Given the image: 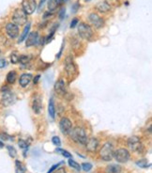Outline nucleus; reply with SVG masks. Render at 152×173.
Wrapping results in <instances>:
<instances>
[{
	"label": "nucleus",
	"instance_id": "nucleus-1",
	"mask_svg": "<svg viewBox=\"0 0 152 173\" xmlns=\"http://www.w3.org/2000/svg\"><path fill=\"white\" fill-rule=\"evenodd\" d=\"M69 135L71 136V138L74 141V142L81 144V145H86L87 141L88 139L87 137L86 131L82 127H75L74 129H72Z\"/></svg>",
	"mask_w": 152,
	"mask_h": 173
},
{
	"label": "nucleus",
	"instance_id": "nucleus-2",
	"mask_svg": "<svg viewBox=\"0 0 152 173\" xmlns=\"http://www.w3.org/2000/svg\"><path fill=\"white\" fill-rule=\"evenodd\" d=\"M13 24L16 26H24L27 22V14L24 11L23 9H16L12 15Z\"/></svg>",
	"mask_w": 152,
	"mask_h": 173
},
{
	"label": "nucleus",
	"instance_id": "nucleus-3",
	"mask_svg": "<svg viewBox=\"0 0 152 173\" xmlns=\"http://www.w3.org/2000/svg\"><path fill=\"white\" fill-rule=\"evenodd\" d=\"M128 146L134 153H141L144 151V146L138 137L132 136L128 139Z\"/></svg>",
	"mask_w": 152,
	"mask_h": 173
},
{
	"label": "nucleus",
	"instance_id": "nucleus-4",
	"mask_svg": "<svg viewBox=\"0 0 152 173\" xmlns=\"http://www.w3.org/2000/svg\"><path fill=\"white\" fill-rule=\"evenodd\" d=\"M100 155L104 161H111L114 158V148L110 142L105 143L100 151Z\"/></svg>",
	"mask_w": 152,
	"mask_h": 173
},
{
	"label": "nucleus",
	"instance_id": "nucleus-5",
	"mask_svg": "<svg viewBox=\"0 0 152 173\" xmlns=\"http://www.w3.org/2000/svg\"><path fill=\"white\" fill-rule=\"evenodd\" d=\"M78 33L81 38H83L84 40L90 41L91 38L93 37V31L87 24L86 23H81L78 27Z\"/></svg>",
	"mask_w": 152,
	"mask_h": 173
},
{
	"label": "nucleus",
	"instance_id": "nucleus-6",
	"mask_svg": "<svg viewBox=\"0 0 152 173\" xmlns=\"http://www.w3.org/2000/svg\"><path fill=\"white\" fill-rule=\"evenodd\" d=\"M114 158L118 163H126L130 159V153L127 149H117L114 152Z\"/></svg>",
	"mask_w": 152,
	"mask_h": 173
},
{
	"label": "nucleus",
	"instance_id": "nucleus-7",
	"mask_svg": "<svg viewBox=\"0 0 152 173\" xmlns=\"http://www.w3.org/2000/svg\"><path fill=\"white\" fill-rule=\"evenodd\" d=\"M15 100H16V99H15V95L10 90L3 91L1 102H2V105L4 106H10V105H11L12 104H14Z\"/></svg>",
	"mask_w": 152,
	"mask_h": 173
},
{
	"label": "nucleus",
	"instance_id": "nucleus-8",
	"mask_svg": "<svg viewBox=\"0 0 152 173\" xmlns=\"http://www.w3.org/2000/svg\"><path fill=\"white\" fill-rule=\"evenodd\" d=\"M22 6H23V10H24V11L27 15L32 14L37 9L36 0H23Z\"/></svg>",
	"mask_w": 152,
	"mask_h": 173
},
{
	"label": "nucleus",
	"instance_id": "nucleus-9",
	"mask_svg": "<svg viewBox=\"0 0 152 173\" xmlns=\"http://www.w3.org/2000/svg\"><path fill=\"white\" fill-rule=\"evenodd\" d=\"M59 128L62 134L69 135L71 131L72 130V123L68 118H62L61 121H59Z\"/></svg>",
	"mask_w": 152,
	"mask_h": 173
},
{
	"label": "nucleus",
	"instance_id": "nucleus-10",
	"mask_svg": "<svg viewBox=\"0 0 152 173\" xmlns=\"http://www.w3.org/2000/svg\"><path fill=\"white\" fill-rule=\"evenodd\" d=\"M6 32L10 38L15 39L19 35V27L13 23H9L6 26Z\"/></svg>",
	"mask_w": 152,
	"mask_h": 173
},
{
	"label": "nucleus",
	"instance_id": "nucleus-11",
	"mask_svg": "<svg viewBox=\"0 0 152 173\" xmlns=\"http://www.w3.org/2000/svg\"><path fill=\"white\" fill-rule=\"evenodd\" d=\"M88 20L92 26H94L96 28H101L104 25V21L102 17H100L97 13H91L88 17Z\"/></svg>",
	"mask_w": 152,
	"mask_h": 173
},
{
	"label": "nucleus",
	"instance_id": "nucleus-12",
	"mask_svg": "<svg viewBox=\"0 0 152 173\" xmlns=\"http://www.w3.org/2000/svg\"><path fill=\"white\" fill-rule=\"evenodd\" d=\"M65 68H66V72L68 74L69 76H72L75 73H76V67L73 63V61L71 59V57H68L66 58V61H65Z\"/></svg>",
	"mask_w": 152,
	"mask_h": 173
},
{
	"label": "nucleus",
	"instance_id": "nucleus-13",
	"mask_svg": "<svg viewBox=\"0 0 152 173\" xmlns=\"http://www.w3.org/2000/svg\"><path fill=\"white\" fill-rule=\"evenodd\" d=\"M86 148L88 152H91V153H94L97 151V149L99 147V141L97 138H90V139H87V143H86Z\"/></svg>",
	"mask_w": 152,
	"mask_h": 173
},
{
	"label": "nucleus",
	"instance_id": "nucleus-14",
	"mask_svg": "<svg viewBox=\"0 0 152 173\" xmlns=\"http://www.w3.org/2000/svg\"><path fill=\"white\" fill-rule=\"evenodd\" d=\"M38 41H39V33L35 32V31H34V32H31L27 36L26 42V45L27 47L33 46V45L38 43Z\"/></svg>",
	"mask_w": 152,
	"mask_h": 173
},
{
	"label": "nucleus",
	"instance_id": "nucleus-15",
	"mask_svg": "<svg viewBox=\"0 0 152 173\" xmlns=\"http://www.w3.org/2000/svg\"><path fill=\"white\" fill-rule=\"evenodd\" d=\"M32 109L36 114H40L42 110V102L40 96H37L34 98L32 103Z\"/></svg>",
	"mask_w": 152,
	"mask_h": 173
},
{
	"label": "nucleus",
	"instance_id": "nucleus-16",
	"mask_svg": "<svg viewBox=\"0 0 152 173\" xmlns=\"http://www.w3.org/2000/svg\"><path fill=\"white\" fill-rule=\"evenodd\" d=\"M55 90L56 93L60 94V95H65L67 93V89H66V85H65V82L60 79L58 80L56 85H55Z\"/></svg>",
	"mask_w": 152,
	"mask_h": 173
},
{
	"label": "nucleus",
	"instance_id": "nucleus-17",
	"mask_svg": "<svg viewBox=\"0 0 152 173\" xmlns=\"http://www.w3.org/2000/svg\"><path fill=\"white\" fill-rule=\"evenodd\" d=\"M32 75L30 74H23L21 76H20V79H19V83L21 85V86L23 88H26V86L31 82L32 80Z\"/></svg>",
	"mask_w": 152,
	"mask_h": 173
},
{
	"label": "nucleus",
	"instance_id": "nucleus-18",
	"mask_svg": "<svg viewBox=\"0 0 152 173\" xmlns=\"http://www.w3.org/2000/svg\"><path fill=\"white\" fill-rule=\"evenodd\" d=\"M62 0H48V9L51 11L56 10V8L61 4Z\"/></svg>",
	"mask_w": 152,
	"mask_h": 173
},
{
	"label": "nucleus",
	"instance_id": "nucleus-19",
	"mask_svg": "<svg viewBox=\"0 0 152 173\" xmlns=\"http://www.w3.org/2000/svg\"><path fill=\"white\" fill-rule=\"evenodd\" d=\"M97 9L99 11H101V12H107L111 10V7L108 3L102 2V3H99L97 5Z\"/></svg>",
	"mask_w": 152,
	"mask_h": 173
},
{
	"label": "nucleus",
	"instance_id": "nucleus-20",
	"mask_svg": "<svg viewBox=\"0 0 152 173\" xmlns=\"http://www.w3.org/2000/svg\"><path fill=\"white\" fill-rule=\"evenodd\" d=\"M48 112H49L50 117L52 118L53 120H54L56 118V108H55V104H54V101H53V99H50V101H49Z\"/></svg>",
	"mask_w": 152,
	"mask_h": 173
},
{
	"label": "nucleus",
	"instance_id": "nucleus-21",
	"mask_svg": "<svg viewBox=\"0 0 152 173\" xmlns=\"http://www.w3.org/2000/svg\"><path fill=\"white\" fill-rule=\"evenodd\" d=\"M15 173H26V167L19 160L15 161Z\"/></svg>",
	"mask_w": 152,
	"mask_h": 173
},
{
	"label": "nucleus",
	"instance_id": "nucleus-22",
	"mask_svg": "<svg viewBox=\"0 0 152 173\" xmlns=\"http://www.w3.org/2000/svg\"><path fill=\"white\" fill-rule=\"evenodd\" d=\"M106 173H119L120 172V167L117 165H110L105 169Z\"/></svg>",
	"mask_w": 152,
	"mask_h": 173
},
{
	"label": "nucleus",
	"instance_id": "nucleus-23",
	"mask_svg": "<svg viewBox=\"0 0 152 173\" xmlns=\"http://www.w3.org/2000/svg\"><path fill=\"white\" fill-rule=\"evenodd\" d=\"M136 165L142 168H147L151 166V163L147 159H140L136 162Z\"/></svg>",
	"mask_w": 152,
	"mask_h": 173
},
{
	"label": "nucleus",
	"instance_id": "nucleus-24",
	"mask_svg": "<svg viewBox=\"0 0 152 173\" xmlns=\"http://www.w3.org/2000/svg\"><path fill=\"white\" fill-rule=\"evenodd\" d=\"M29 30H30V24H27V26H26L24 31H23V33L21 34V36L19 38V41H18L19 43H21L25 41V39L27 37V34L29 33Z\"/></svg>",
	"mask_w": 152,
	"mask_h": 173
},
{
	"label": "nucleus",
	"instance_id": "nucleus-25",
	"mask_svg": "<svg viewBox=\"0 0 152 173\" xmlns=\"http://www.w3.org/2000/svg\"><path fill=\"white\" fill-rule=\"evenodd\" d=\"M16 78H17V74L14 71H11V72H10L7 74V81L10 84H13L15 81H16Z\"/></svg>",
	"mask_w": 152,
	"mask_h": 173
},
{
	"label": "nucleus",
	"instance_id": "nucleus-26",
	"mask_svg": "<svg viewBox=\"0 0 152 173\" xmlns=\"http://www.w3.org/2000/svg\"><path fill=\"white\" fill-rule=\"evenodd\" d=\"M69 166H70L71 168L76 169L77 171H80V170H81V166H80V165H79L77 162H75L74 160H72V159H70V160H69Z\"/></svg>",
	"mask_w": 152,
	"mask_h": 173
},
{
	"label": "nucleus",
	"instance_id": "nucleus-27",
	"mask_svg": "<svg viewBox=\"0 0 152 173\" xmlns=\"http://www.w3.org/2000/svg\"><path fill=\"white\" fill-rule=\"evenodd\" d=\"M29 60H30V57H28V56H20L19 57V62L22 65H26V64L29 63Z\"/></svg>",
	"mask_w": 152,
	"mask_h": 173
},
{
	"label": "nucleus",
	"instance_id": "nucleus-28",
	"mask_svg": "<svg viewBox=\"0 0 152 173\" xmlns=\"http://www.w3.org/2000/svg\"><path fill=\"white\" fill-rule=\"evenodd\" d=\"M7 149H8V152H9L11 157H15V156H16L17 152H16V150H15V148H14V147L9 145V146H7Z\"/></svg>",
	"mask_w": 152,
	"mask_h": 173
},
{
	"label": "nucleus",
	"instance_id": "nucleus-29",
	"mask_svg": "<svg viewBox=\"0 0 152 173\" xmlns=\"http://www.w3.org/2000/svg\"><path fill=\"white\" fill-rule=\"evenodd\" d=\"M19 57L17 55V53H12L11 54V63L13 64H16L19 62Z\"/></svg>",
	"mask_w": 152,
	"mask_h": 173
},
{
	"label": "nucleus",
	"instance_id": "nucleus-30",
	"mask_svg": "<svg viewBox=\"0 0 152 173\" xmlns=\"http://www.w3.org/2000/svg\"><path fill=\"white\" fill-rule=\"evenodd\" d=\"M56 152L57 153H61L63 156H65V157H67V158H71V154L69 153V152H67V151H65V150H62V149H56Z\"/></svg>",
	"mask_w": 152,
	"mask_h": 173
},
{
	"label": "nucleus",
	"instance_id": "nucleus-31",
	"mask_svg": "<svg viewBox=\"0 0 152 173\" xmlns=\"http://www.w3.org/2000/svg\"><path fill=\"white\" fill-rule=\"evenodd\" d=\"M82 169L85 170L86 172H88L92 169V165H91L90 163H84L82 165Z\"/></svg>",
	"mask_w": 152,
	"mask_h": 173
},
{
	"label": "nucleus",
	"instance_id": "nucleus-32",
	"mask_svg": "<svg viewBox=\"0 0 152 173\" xmlns=\"http://www.w3.org/2000/svg\"><path fill=\"white\" fill-rule=\"evenodd\" d=\"M52 142L54 143V145L57 146V147H60L61 146V140H60V138L58 137H54L52 138Z\"/></svg>",
	"mask_w": 152,
	"mask_h": 173
},
{
	"label": "nucleus",
	"instance_id": "nucleus-33",
	"mask_svg": "<svg viewBox=\"0 0 152 173\" xmlns=\"http://www.w3.org/2000/svg\"><path fill=\"white\" fill-rule=\"evenodd\" d=\"M19 146L23 149V150H25V153H26V151L28 149V145H27V143L26 142L25 140H19Z\"/></svg>",
	"mask_w": 152,
	"mask_h": 173
},
{
	"label": "nucleus",
	"instance_id": "nucleus-34",
	"mask_svg": "<svg viewBox=\"0 0 152 173\" xmlns=\"http://www.w3.org/2000/svg\"><path fill=\"white\" fill-rule=\"evenodd\" d=\"M63 164H64V162H63V161H61V162L58 163V164H56V165H54V166H53V167L49 169V171H48L47 173H52V172L54 171L56 168H58V167H59V166H61V165H63Z\"/></svg>",
	"mask_w": 152,
	"mask_h": 173
},
{
	"label": "nucleus",
	"instance_id": "nucleus-35",
	"mask_svg": "<svg viewBox=\"0 0 152 173\" xmlns=\"http://www.w3.org/2000/svg\"><path fill=\"white\" fill-rule=\"evenodd\" d=\"M0 138L3 140H13L12 137H10L9 135H7V134H1V135H0Z\"/></svg>",
	"mask_w": 152,
	"mask_h": 173
},
{
	"label": "nucleus",
	"instance_id": "nucleus-36",
	"mask_svg": "<svg viewBox=\"0 0 152 173\" xmlns=\"http://www.w3.org/2000/svg\"><path fill=\"white\" fill-rule=\"evenodd\" d=\"M7 66V61L6 59H0V69H3Z\"/></svg>",
	"mask_w": 152,
	"mask_h": 173
},
{
	"label": "nucleus",
	"instance_id": "nucleus-37",
	"mask_svg": "<svg viewBox=\"0 0 152 173\" xmlns=\"http://www.w3.org/2000/svg\"><path fill=\"white\" fill-rule=\"evenodd\" d=\"M77 24H78V19H77V18H74V19L71 21V28L75 27Z\"/></svg>",
	"mask_w": 152,
	"mask_h": 173
},
{
	"label": "nucleus",
	"instance_id": "nucleus-38",
	"mask_svg": "<svg viewBox=\"0 0 152 173\" xmlns=\"http://www.w3.org/2000/svg\"><path fill=\"white\" fill-rule=\"evenodd\" d=\"M65 12H66V9H65V8H63V9H62L61 11H60V13H59V17H60V19H63V18H64Z\"/></svg>",
	"mask_w": 152,
	"mask_h": 173
},
{
	"label": "nucleus",
	"instance_id": "nucleus-39",
	"mask_svg": "<svg viewBox=\"0 0 152 173\" xmlns=\"http://www.w3.org/2000/svg\"><path fill=\"white\" fill-rule=\"evenodd\" d=\"M45 1L46 0H41V2H40V4H39V11H41V10H42V8H43V5H44V3H45Z\"/></svg>",
	"mask_w": 152,
	"mask_h": 173
},
{
	"label": "nucleus",
	"instance_id": "nucleus-40",
	"mask_svg": "<svg viewBox=\"0 0 152 173\" xmlns=\"http://www.w3.org/2000/svg\"><path fill=\"white\" fill-rule=\"evenodd\" d=\"M55 173H66V170L63 168H58Z\"/></svg>",
	"mask_w": 152,
	"mask_h": 173
},
{
	"label": "nucleus",
	"instance_id": "nucleus-41",
	"mask_svg": "<svg viewBox=\"0 0 152 173\" xmlns=\"http://www.w3.org/2000/svg\"><path fill=\"white\" fill-rule=\"evenodd\" d=\"M39 78H40V75H37V76H36V78L34 79V83H35V84L38 83V81H39Z\"/></svg>",
	"mask_w": 152,
	"mask_h": 173
},
{
	"label": "nucleus",
	"instance_id": "nucleus-42",
	"mask_svg": "<svg viewBox=\"0 0 152 173\" xmlns=\"http://www.w3.org/2000/svg\"><path fill=\"white\" fill-rule=\"evenodd\" d=\"M3 147H4V143L2 142L1 140H0V149H2Z\"/></svg>",
	"mask_w": 152,
	"mask_h": 173
},
{
	"label": "nucleus",
	"instance_id": "nucleus-43",
	"mask_svg": "<svg viewBox=\"0 0 152 173\" xmlns=\"http://www.w3.org/2000/svg\"><path fill=\"white\" fill-rule=\"evenodd\" d=\"M0 54H1V51H0Z\"/></svg>",
	"mask_w": 152,
	"mask_h": 173
}]
</instances>
